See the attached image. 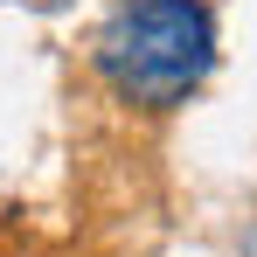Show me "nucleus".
Masks as SVG:
<instances>
[{"label": "nucleus", "instance_id": "nucleus-1", "mask_svg": "<svg viewBox=\"0 0 257 257\" xmlns=\"http://www.w3.org/2000/svg\"><path fill=\"white\" fill-rule=\"evenodd\" d=\"M90 70L132 111H174L215 70L209 0H118L90 35Z\"/></svg>", "mask_w": 257, "mask_h": 257}]
</instances>
